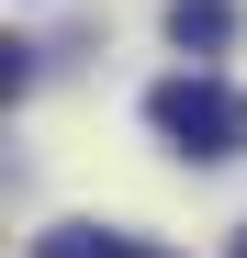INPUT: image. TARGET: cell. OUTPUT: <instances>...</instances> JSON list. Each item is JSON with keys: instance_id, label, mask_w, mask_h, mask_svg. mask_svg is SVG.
<instances>
[{"instance_id": "1", "label": "cell", "mask_w": 247, "mask_h": 258, "mask_svg": "<svg viewBox=\"0 0 247 258\" xmlns=\"http://www.w3.org/2000/svg\"><path fill=\"white\" fill-rule=\"evenodd\" d=\"M146 123L180 157H247V90H225V79H202V68L157 79V90H146Z\"/></svg>"}, {"instance_id": "2", "label": "cell", "mask_w": 247, "mask_h": 258, "mask_svg": "<svg viewBox=\"0 0 247 258\" xmlns=\"http://www.w3.org/2000/svg\"><path fill=\"white\" fill-rule=\"evenodd\" d=\"M169 34H180L191 56H214L225 34H236V23H225V0H180V12H169Z\"/></svg>"}, {"instance_id": "3", "label": "cell", "mask_w": 247, "mask_h": 258, "mask_svg": "<svg viewBox=\"0 0 247 258\" xmlns=\"http://www.w3.org/2000/svg\"><path fill=\"white\" fill-rule=\"evenodd\" d=\"M34 258H135V247H124V236H90V225H68V236H45Z\"/></svg>"}, {"instance_id": "4", "label": "cell", "mask_w": 247, "mask_h": 258, "mask_svg": "<svg viewBox=\"0 0 247 258\" xmlns=\"http://www.w3.org/2000/svg\"><path fill=\"white\" fill-rule=\"evenodd\" d=\"M236 258H247V225H236Z\"/></svg>"}, {"instance_id": "5", "label": "cell", "mask_w": 247, "mask_h": 258, "mask_svg": "<svg viewBox=\"0 0 247 258\" xmlns=\"http://www.w3.org/2000/svg\"><path fill=\"white\" fill-rule=\"evenodd\" d=\"M135 258H157V247H135Z\"/></svg>"}]
</instances>
